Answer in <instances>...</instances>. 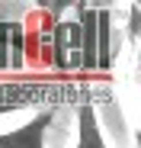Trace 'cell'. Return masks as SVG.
<instances>
[{
  "label": "cell",
  "instance_id": "obj_1",
  "mask_svg": "<svg viewBox=\"0 0 141 148\" xmlns=\"http://www.w3.org/2000/svg\"><path fill=\"white\" fill-rule=\"evenodd\" d=\"M77 100L83 103L80 87H74L70 81H0V116L13 113V110H55L58 103Z\"/></svg>",
  "mask_w": 141,
  "mask_h": 148
},
{
  "label": "cell",
  "instance_id": "obj_2",
  "mask_svg": "<svg viewBox=\"0 0 141 148\" xmlns=\"http://www.w3.org/2000/svg\"><path fill=\"white\" fill-rule=\"evenodd\" d=\"M48 61L61 81H67L70 74H80V23L77 16L70 13L67 19L64 16H55L52 19V29H48Z\"/></svg>",
  "mask_w": 141,
  "mask_h": 148
},
{
  "label": "cell",
  "instance_id": "obj_3",
  "mask_svg": "<svg viewBox=\"0 0 141 148\" xmlns=\"http://www.w3.org/2000/svg\"><path fill=\"white\" fill-rule=\"evenodd\" d=\"M29 61V29L22 19H0V74H16Z\"/></svg>",
  "mask_w": 141,
  "mask_h": 148
},
{
  "label": "cell",
  "instance_id": "obj_4",
  "mask_svg": "<svg viewBox=\"0 0 141 148\" xmlns=\"http://www.w3.org/2000/svg\"><path fill=\"white\" fill-rule=\"evenodd\" d=\"M52 122H55V110H35L22 126L0 132V148H45Z\"/></svg>",
  "mask_w": 141,
  "mask_h": 148
},
{
  "label": "cell",
  "instance_id": "obj_5",
  "mask_svg": "<svg viewBox=\"0 0 141 148\" xmlns=\"http://www.w3.org/2000/svg\"><path fill=\"white\" fill-rule=\"evenodd\" d=\"M74 16L80 23V74H96V7L77 3Z\"/></svg>",
  "mask_w": 141,
  "mask_h": 148
},
{
  "label": "cell",
  "instance_id": "obj_6",
  "mask_svg": "<svg viewBox=\"0 0 141 148\" xmlns=\"http://www.w3.org/2000/svg\"><path fill=\"white\" fill-rule=\"evenodd\" d=\"M115 61V23L109 7H96V74H109Z\"/></svg>",
  "mask_w": 141,
  "mask_h": 148
},
{
  "label": "cell",
  "instance_id": "obj_7",
  "mask_svg": "<svg viewBox=\"0 0 141 148\" xmlns=\"http://www.w3.org/2000/svg\"><path fill=\"white\" fill-rule=\"evenodd\" d=\"M74 148H109L93 100L77 103V145H74Z\"/></svg>",
  "mask_w": 141,
  "mask_h": 148
}]
</instances>
